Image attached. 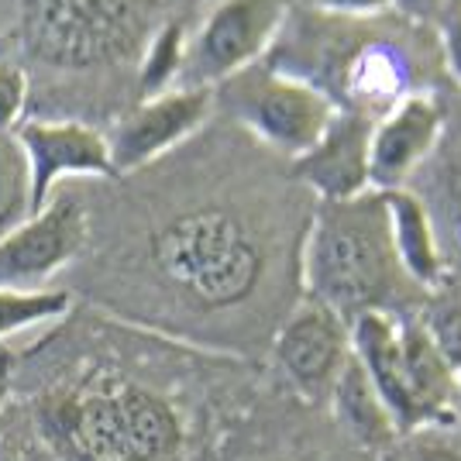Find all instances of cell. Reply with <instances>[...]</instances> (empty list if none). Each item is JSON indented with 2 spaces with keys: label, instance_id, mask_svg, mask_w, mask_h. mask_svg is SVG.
<instances>
[{
  "label": "cell",
  "instance_id": "cell-3",
  "mask_svg": "<svg viewBox=\"0 0 461 461\" xmlns=\"http://www.w3.org/2000/svg\"><path fill=\"white\" fill-rule=\"evenodd\" d=\"M41 434L62 461H173L186 420L173 396L141 379H96L39 406Z\"/></svg>",
  "mask_w": 461,
  "mask_h": 461
},
{
  "label": "cell",
  "instance_id": "cell-8",
  "mask_svg": "<svg viewBox=\"0 0 461 461\" xmlns=\"http://www.w3.org/2000/svg\"><path fill=\"white\" fill-rule=\"evenodd\" d=\"M213 104L217 94L207 86H173L166 94L138 100L107 131L117 179L149 169L158 158L176 152L183 141H190L207 124Z\"/></svg>",
  "mask_w": 461,
  "mask_h": 461
},
{
  "label": "cell",
  "instance_id": "cell-16",
  "mask_svg": "<svg viewBox=\"0 0 461 461\" xmlns=\"http://www.w3.org/2000/svg\"><path fill=\"white\" fill-rule=\"evenodd\" d=\"M327 406H330V417L338 423V430L351 444H358L362 451L383 455L400 441V427H396L389 406L383 403V396L375 393V385L366 375V368L358 366L355 355H348L345 368L327 396Z\"/></svg>",
  "mask_w": 461,
  "mask_h": 461
},
{
  "label": "cell",
  "instance_id": "cell-13",
  "mask_svg": "<svg viewBox=\"0 0 461 461\" xmlns=\"http://www.w3.org/2000/svg\"><path fill=\"white\" fill-rule=\"evenodd\" d=\"M368 135L372 121L351 111H338L327 124L321 141L293 162L296 179L307 186L317 203L330 200H351L372 190L368 179Z\"/></svg>",
  "mask_w": 461,
  "mask_h": 461
},
{
  "label": "cell",
  "instance_id": "cell-17",
  "mask_svg": "<svg viewBox=\"0 0 461 461\" xmlns=\"http://www.w3.org/2000/svg\"><path fill=\"white\" fill-rule=\"evenodd\" d=\"M400 355H403L406 389L420 423L451 420L458 410V375L447 368L441 351L434 348L413 313L400 317Z\"/></svg>",
  "mask_w": 461,
  "mask_h": 461
},
{
  "label": "cell",
  "instance_id": "cell-1",
  "mask_svg": "<svg viewBox=\"0 0 461 461\" xmlns=\"http://www.w3.org/2000/svg\"><path fill=\"white\" fill-rule=\"evenodd\" d=\"M276 238L230 200H190L155 217L114 266L104 307L196 345L238 348L276 279Z\"/></svg>",
  "mask_w": 461,
  "mask_h": 461
},
{
  "label": "cell",
  "instance_id": "cell-21",
  "mask_svg": "<svg viewBox=\"0 0 461 461\" xmlns=\"http://www.w3.org/2000/svg\"><path fill=\"white\" fill-rule=\"evenodd\" d=\"M427 338L441 351L447 368L461 379V286H441L427 296L423 310L417 313Z\"/></svg>",
  "mask_w": 461,
  "mask_h": 461
},
{
  "label": "cell",
  "instance_id": "cell-6",
  "mask_svg": "<svg viewBox=\"0 0 461 461\" xmlns=\"http://www.w3.org/2000/svg\"><path fill=\"white\" fill-rule=\"evenodd\" d=\"M289 18V0H217L190 39L179 86L228 83L276 49Z\"/></svg>",
  "mask_w": 461,
  "mask_h": 461
},
{
  "label": "cell",
  "instance_id": "cell-19",
  "mask_svg": "<svg viewBox=\"0 0 461 461\" xmlns=\"http://www.w3.org/2000/svg\"><path fill=\"white\" fill-rule=\"evenodd\" d=\"M423 207L430 213V224H434V234H438L447 276H455V272H461V158H455L447 166V173L441 176L434 203L423 200Z\"/></svg>",
  "mask_w": 461,
  "mask_h": 461
},
{
  "label": "cell",
  "instance_id": "cell-24",
  "mask_svg": "<svg viewBox=\"0 0 461 461\" xmlns=\"http://www.w3.org/2000/svg\"><path fill=\"white\" fill-rule=\"evenodd\" d=\"M28 96H32V79L24 66L0 59V135H14V128L28 111Z\"/></svg>",
  "mask_w": 461,
  "mask_h": 461
},
{
  "label": "cell",
  "instance_id": "cell-30",
  "mask_svg": "<svg viewBox=\"0 0 461 461\" xmlns=\"http://www.w3.org/2000/svg\"><path fill=\"white\" fill-rule=\"evenodd\" d=\"M455 417H458V423H461V400H458V410H455Z\"/></svg>",
  "mask_w": 461,
  "mask_h": 461
},
{
  "label": "cell",
  "instance_id": "cell-14",
  "mask_svg": "<svg viewBox=\"0 0 461 461\" xmlns=\"http://www.w3.org/2000/svg\"><path fill=\"white\" fill-rule=\"evenodd\" d=\"M351 338V355L358 358V366L366 368L375 393L389 406L393 420L400 427V434L420 427L417 406L410 400V389L403 379V355H400V317L393 313H362L348 324Z\"/></svg>",
  "mask_w": 461,
  "mask_h": 461
},
{
  "label": "cell",
  "instance_id": "cell-10",
  "mask_svg": "<svg viewBox=\"0 0 461 461\" xmlns=\"http://www.w3.org/2000/svg\"><path fill=\"white\" fill-rule=\"evenodd\" d=\"M276 366L286 375V383L310 403H327L330 389L338 383L348 355V321L310 296H300L296 307L279 321L272 334Z\"/></svg>",
  "mask_w": 461,
  "mask_h": 461
},
{
  "label": "cell",
  "instance_id": "cell-28",
  "mask_svg": "<svg viewBox=\"0 0 461 461\" xmlns=\"http://www.w3.org/2000/svg\"><path fill=\"white\" fill-rule=\"evenodd\" d=\"M11 379H14V372H11V355L0 351V413H4V406H7V396H11Z\"/></svg>",
  "mask_w": 461,
  "mask_h": 461
},
{
  "label": "cell",
  "instance_id": "cell-26",
  "mask_svg": "<svg viewBox=\"0 0 461 461\" xmlns=\"http://www.w3.org/2000/svg\"><path fill=\"white\" fill-rule=\"evenodd\" d=\"M441 56H444L447 73H451V77H455V83L461 86V4H458V7H447V11H444Z\"/></svg>",
  "mask_w": 461,
  "mask_h": 461
},
{
  "label": "cell",
  "instance_id": "cell-18",
  "mask_svg": "<svg viewBox=\"0 0 461 461\" xmlns=\"http://www.w3.org/2000/svg\"><path fill=\"white\" fill-rule=\"evenodd\" d=\"M186 49H190V35L179 21H166L162 28H155L138 59V100H149V96L179 86Z\"/></svg>",
  "mask_w": 461,
  "mask_h": 461
},
{
  "label": "cell",
  "instance_id": "cell-12",
  "mask_svg": "<svg viewBox=\"0 0 461 461\" xmlns=\"http://www.w3.org/2000/svg\"><path fill=\"white\" fill-rule=\"evenodd\" d=\"M338 111H351L368 121L383 117L403 96L417 94V69L406 45L389 35H372L355 45L338 66Z\"/></svg>",
  "mask_w": 461,
  "mask_h": 461
},
{
  "label": "cell",
  "instance_id": "cell-29",
  "mask_svg": "<svg viewBox=\"0 0 461 461\" xmlns=\"http://www.w3.org/2000/svg\"><path fill=\"white\" fill-rule=\"evenodd\" d=\"M379 461H400V458H396V451L389 447V451H383V455H379Z\"/></svg>",
  "mask_w": 461,
  "mask_h": 461
},
{
  "label": "cell",
  "instance_id": "cell-5",
  "mask_svg": "<svg viewBox=\"0 0 461 461\" xmlns=\"http://www.w3.org/2000/svg\"><path fill=\"white\" fill-rule=\"evenodd\" d=\"M228 86L238 124H245L262 145L286 155L289 162L307 155L338 114L334 100L313 79L293 77L276 66H251L228 79Z\"/></svg>",
  "mask_w": 461,
  "mask_h": 461
},
{
  "label": "cell",
  "instance_id": "cell-25",
  "mask_svg": "<svg viewBox=\"0 0 461 461\" xmlns=\"http://www.w3.org/2000/svg\"><path fill=\"white\" fill-rule=\"evenodd\" d=\"M317 7L341 21H372L393 11V0H317Z\"/></svg>",
  "mask_w": 461,
  "mask_h": 461
},
{
  "label": "cell",
  "instance_id": "cell-4",
  "mask_svg": "<svg viewBox=\"0 0 461 461\" xmlns=\"http://www.w3.org/2000/svg\"><path fill=\"white\" fill-rule=\"evenodd\" d=\"M149 0H18V45L45 77L94 79L141 59Z\"/></svg>",
  "mask_w": 461,
  "mask_h": 461
},
{
  "label": "cell",
  "instance_id": "cell-7",
  "mask_svg": "<svg viewBox=\"0 0 461 461\" xmlns=\"http://www.w3.org/2000/svg\"><path fill=\"white\" fill-rule=\"evenodd\" d=\"M90 245V203L59 186L45 207L0 234V289H41Z\"/></svg>",
  "mask_w": 461,
  "mask_h": 461
},
{
  "label": "cell",
  "instance_id": "cell-31",
  "mask_svg": "<svg viewBox=\"0 0 461 461\" xmlns=\"http://www.w3.org/2000/svg\"><path fill=\"white\" fill-rule=\"evenodd\" d=\"M458 400H461V379H458Z\"/></svg>",
  "mask_w": 461,
  "mask_h": 461
},
{
  "label": "cell",
  "instance_id": "cell-23",
  "mask_svg": "<svg viewBox=\"0 0 461 461\" xmlns=\"http://www.w3.org/2000/svg\"><path fill=\"white\" fill-rule=\"evenodd\" d=\"M21 213H28V176L24 158L11 135H0V234L18 224Z\"/></svg>",
  "mask_w": 461,
  "mask_h": 461
},
{
  "label": "cell",
  "instance_id": "cell-22",
  "mask_svg": "<svg viewBox=\"0 0 461 461\" xmlns=\"http://www.w3.org/2000/svg\"><path fill=\"white\" fill-rule=\"evenodd\" d=\"M400 461H461V423L458 417L438 423H420L400 434L396 441Z\"/></svg>",
  "mask_w": 461,
  "mask_h": 461
},
{
  "label": "cell",
  "instance_id": "cell-11",
  "mask_svg": "<svg viewBox=\"0 0 461 461\" xmlns=\"http://www.w3.org/2000/svg\"><path fill=\"white\" fill-rule=\"evenodd\" d=\"M444 111L430 94L403 96L396 107L372 121L368 135V179L375 193L406 190V179L441 145Z\"/></svg>",
  "mask_w": 461,
  "mask_h": 461
},
{
  "label": "cell",
  "instance_id": "cell-15",
  "mask_svg": "<svg viewBox=\"0 0 461 461\" xmlns=\"http://www.w3.org/2000/svg\"><path fill=\"white\" fill-rule=\"evenodd\" d=\"M385 211H389L393 249H396V258H400V269L406 279L420 289L423 296L447 286L451 276H447L438 234H434L430 213H427L420 196L410 190L385 193Z\"/></svg>",
  "mask_w": 461,
  "mask_h": 461
},
{
  "label": "cell",
  "instance_id": "cell-27",
  "mask_svg": "<svg viewBox=\"0 0 461 461\" xmlns=\"http://www.w3.org/2000/svg\"><path fill=\"white\" fill-rule=\"evenodd\" d=\"M451 7V0H393V11L410 21H434Z\"/></svg>",
  "mask_w": 461,
  "mask_h": 461
},
{
  "label": "cell",
  "instance_id": "cell-2",
  "mask_svg": "<svg viewBox=\"0 0 461 461\" xmlns=\"http://www.w3.org/2000/svg\"><path fill=\"white\" fill-rule=\"evenodd\" d=\"M300 279L303 296L330 307L348 324L372 310L410 313L420 289L400 269L385 193L368 190L313 207L300 241Z\"/></svg>",
  "mask_w": 461,
  "mask_h": 461
},
{
  "label": "cell",
  "instance_id": "cell-9",
  "mask_svg": "<svg viewBox=\"0 0 461 461\" xmlns=\"http://www.w3.org/2000/svg\"><path fill=\"white\" fill-rule=\"evenodd\" d=\"M14 145L28 176V213L45 207V200L66 179H117L107 135L83 121H21Z\"/></svg>",
  "mask_w": 461,
  "mask_h": 461
},
{
  "label": "cell",
  "instance_id": "cell-20",
  "mask_svg": "<svg viewBox=\"0 0 461 461\" xmlns=\"http://www.w3.org/2000/svg\"><path fill=\"white\" fill-rule=\"evenodd\" d=\"M73 307L69 289H0V338L41 321H59Z\"/></svg>",
  "mask_w": 461,
  "mask_h": 461
}]
</instances>
